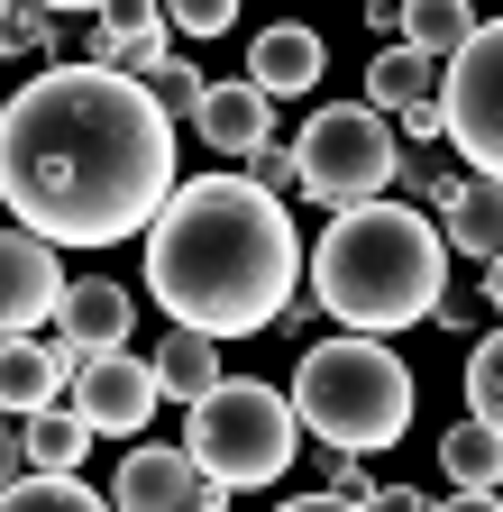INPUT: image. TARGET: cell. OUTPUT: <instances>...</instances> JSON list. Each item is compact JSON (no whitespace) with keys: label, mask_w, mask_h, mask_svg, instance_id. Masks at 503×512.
<instances>
[{"label":"cell","mask_w":503,"mask_h":512,"mask_svg":"<svg viewBox=\"0 0 503 512\" xmlns=\"http://www.w3.org/2000/svg\"><path fill=\"white\" fill-rule=\"evenodd\" d=\"M439 476H458V485H503V430L467 412L449 439H439Z\"/></svg>","instance_id":"21"},{"label":"cell","mask_w":503,"mask_h":512,"mask_svg":"<svg viewBox=\"0 0 503 512\" xmlns=\"http://www.w3.org/2000/svg\"><path fill=\"white\" fill-rule=\"evenodd\" d=\"M46 0H0V55H46Z\"/></svg>","instance_id":"25"},{"label":"cell","mask_w":503,"mask_h":512,"mask_svg":"<svg viewBox=\"0 0 503 512\" xmlns=\"http://www.w3.org/2000/svg\"><path fill=\"white\" fill-rule=\"evenodd\" d=\"M183 448H193L229 494H257V485L293 476L302 412H293V394H275V384H257V375H220V394H202L193 412H183Z\"/></svg>","instance_id":"5"},{"label":"cell","mask_w":503,"mask_h":512,"mask_svg":"<svg viewBox=\"0 0 503 512\" xmlns=\"http://www.w3.org/2000/svg\"><path fill=\"white\" fill-rule=\"evenodd\" d=\"M101 28H110V64H119V74H147L156 55H174V46H165V28H174L165 0H110Z\"/></svg>","instance_id":"17"},{"label":"cell","mask_w":503,"mask_h":512,"mask_svg":"<svg viewBox=\"0 0 503 512\" xmlns=\"http://www.w3.org/2000/svg\"><path fill=\"white\" fill-rule=\"evenodd\" d=\"M156 384H165V403H183V412H193L202 394H220V339L174 320V330L156 339Z\"/></svg>","instance_id":"16"},{"label":"cell","mask_w":503,"mask_h":512,"mask_svg":"<svg viewBox=\"0 0 503 512\" xmlns=\"http://www.w3.org/2000/svg\"><path fill=\"white\" fill-rule=\"evenodd\" d=\"M165 403V384H156V357H129V348H92L74 366V412L101 430V439H129L147 430V412Z\"/></svg>","instance_id":"9"},{"label":"cell","mask_w":503,"mask_h":512,"mask_svg":"<svg viewBox=\"0 0 503 512\" xmlns=\"http://www.w3.org/2000/svg\"><path fill=\"white\" fill-rule=\"evenodd\" d=\"M138 83H147V92H156V110H174V119H193V110L211 101V83H202V64H193V55H156Z\"/></svg>","instance_id":"23"},{"label":"cell","mask_w":503,"mask_h":512,"mask_svg":"<svg viewBox=\"0 0 503 512\" xmlns=\"http://www.w3.org/2000/svg\"><path fill=\"white\" fill-rule=\"evenodd\" d=\"M439 238H449V256H503V174H467V192L449 211H439Z\"/></svg>","instance_id":"15"},{"label":"cell","mask_w":503,"mask_h":512,"mask_svg":"<svg viewBox=\"0 0 503 512\" xmlns=\"http://www.w3.org/2000/svg\"><path fill=\"white\" fill-rule=\"evenodd\" d=\"M19 421H28V467H65V476L83 467V448L101 439L74 403H37V412H19Z\"/></svg>","instance_id":"19"},{"label":"cell","mask_w":503,"mask_h":512,"mask_svg":"<svg viewBox=\"0 0 503 512\" xmlns=\"http://www.w3.org/2000/svg\"><path fill=\"white\" fill-rule=\"evenodd\" d=\"M129 320H138V293L110 284V275H83L55 302V330H74L83 348H129Z\"/></svg>","instance_id":"13"},{"label":"cell","mask_w":503,"mask_h":512,"mask_svg":"<svg viewBox=\"0 0 503 512\" xmlns=\"http://www.w3.org/2000/svg\"><path fill=\"white\" fill-rule=\"evenodd\" d=\"M19 476H28V421L0 412V485H19Z\"/></svg>","instance_id":"30"},{"label":"cell","mask_w":503,"mask_h":512,"mask_svg":"<svg viewBox=\"0 0 503 512\" xmlns=\"http://www.w3.org/2000/svg\"><path fill=\"white\" fill-rule=\"evenodd\" d=\"M439 220L421 202H348L330 211L321 247H311V302H321L339 330H421L449 293V256H439Z\"/></svg>","instance_id":"3"},{"label":"cell","mask_w":503,"mask_h":512,"mask_svg":"<svg viewBox=\"0 0 503 512\" xmlns=\"http://www.w3.org/2000/svg\"><path fill=\"white\" fill-rule=\"evenodd\" d=\"M0 119H10V101H0Z\"/></svg>","instance_id":"34"},{"label":"cell","mask_w":503,"mask_h":512,"mask_svg":"<svg viewBox=\"0 0 503 512\" xmlns=\"http://www.w3.org/2000/svg\"><path fill=\"white\" fill-rule=\"evenodd\" d=\"M394 128H403V147H421V138H449V110H439V92H430V101L394 110Z\"/></svg>","instance_id":"29"},{"label":"cell","mask_w":503,"mask_h":512,"mask_svg":"<svg viewBox=\"0 0 503 512\" xmlns=\"http://www.w3.org/2000/svg\"><path fill=\"white\" fill-rule=\"evenodd\" d=\"M174 110L119 64H46L10 92L0 119V192L10 220H28L55 247H119L147 238V220L174 202Z\"/></svg>","instance_id":"1"},{"label":"cell","mask_w":503,"mask_h":512,"mask_svg":"<svg viewBox=\"0 0 503 512\" xmlns=\"http://www.w3.org/2000/svg\"><path fill=\"white\" fill-rule=\"evenodd\" d=\"M321 74H330V46H321V28H293V19H275V28H257V37H247V83H257V92L293 101V92H311Z\"/></svg>","instance_id":"11"},{"label":"cell","mask_w":503,"mask_h":512,"mask_svg":"<svg viewBox=\"0 0 503 512\" xmlns=\"http://www.w3.org/2000/svg\"><path fill=\"white\" fill-rule=\"evenodd\" d=\"M293 412L311 439L330 448H394L412 430V366L375 339V330H348V339H311L302 366H293Z\"/></svg>","instance_id":"4"},{"label":"cell","mask_w":503,"mask_h":512,"mask_svg":"<svg viewBox=\"0 0 503 512\" xmlns=\"http://www.w3.org/2000/svg\"><path fill=\"white\" fill-rule=\"evenodd\" d=\"M165 19H174V37H220V28H238V0H165Z\"/></svg>","instance_id":"27"},{"label":"cell","mask_w":503,"mask_h":512,"mask_svg":"<svg viewBox=\"0 0 503 512\" xmlns=\"http://www.w3.org/2000/svg\"><path fill=\"white\" fill-rule=\"evenodd\" d=\"M302 266H311V247L293 238L284 192H266L257 174L174 183V202L147 220V302L211 339L275 330Z\"/></svg>","instance_id":"2"},{"label":"cell","mask_w":503,"mask_h":512,"mask_svg":"<svg viewBox=\"0 0 503 512\" xmlns=\"http://www.w3.org/2000/svg\"><path fill=\"white\" fill-rule=\"evenodd\" d=\"M467 37H476V0H403V46L449 64Z\"/></svg>","instance_id":"20"},{"label":"cell","mask_w":503,"mask_h":512,"mask_svg":"<svg viewBox=\"0 0 503 512\" xmlns=\"http://www.w3.org/2000/svg\"><path fill=\"white\" fill-rule=\"evenodd\" d=\"M46 10H110V0H46Z\"/></svg>","instance_id":"32"},{"label":"cell","mask_w":503,"mask_h":512,"mask_svg":"<svg viewBox=\"0 0 503 512\" xmlns=\"http://www.w3.org/2000/svg\"><path fill=\"white\" fill-rule=\"evenodd\" d=\"M394 192H412V202L439 220V211H449L458 192H467V174H458L449 156H439V138H421V147H403V165H394Z\"/></svg>","instance_id":"22"},{"label":"cell","mask_w":503,"mask_h":512,"mask_svg":"<svg viewBox=\"0 0 503 512\" xmlns=\"http://www.w3.org/2000/svg\"><path fill=\"white\" fill-rule=\"evenodd\" d=\"M302 202L321 211H348V202H375V192H394V165H403V128L375 110V101H330L302 119Z\"/></svg>","instance_id":"6"},{"label":"cell","mask_w":503,"mask_h":512,"mask_svg":"<svg viewBox=\"0 0 503 512\" xmlns=\"http://www.w3.org/2000/svg\"><path fill=\"white\" fill-rule=\"evenodd\" d=\"M55 302H65V266H55V238H37L28 220L0 229V339L37 330V320H55Z\"/></svg>","instance_id":"10"},{"label":"cell","mask_w":503,"mask_h":512,"mask_svg":"<svg viewBox=\"0 0 503 512\" xmlns=\"http://www.w3.org/2000/svg\"><path fill=\"white\" fill-rule=\"evenodd\" d=\"M467 412L503 430V330H485L476 357H467Z\"/></svg>","instance_id":"24"},{"label":"cell","mask_w":503,"mask_h":512,"mask_svg":"<svg viewBox=\"0 0 503 512\" xmlns=\"http://www.w3.org/2000/svg\"><path fill=\"white\" fill-rule=\"evenodd\" d=\"M439 74H449V64H439V55H421V46H385V55H375L366 64V101L375 110H412V101H430L439 92Z\"/></svg>","instance_id":"18"},{"label":"cell","mask_w":503,"mask_h":512,"mask_svg":"<svg viewBox=\"0 0 503 512\" xmlns=\"http://www.w3.org/2000/svg\"><path fill=\"white\" fill-rule=\"evenodd\" d=\"M0 211H10V192H0Z\"/></svg>","instance_id":"33"},{"label":"cell","mask_w":503,"mask_h":512,"mask_svg":"<svg viewBox=\"0 0 503 512\" xmlns=\"http://www.w3.org/2000/svg\"><path fill=\"white\" fill-rule=\"evenodd\" d=\"M65 357H55V339H0V412H37V403H55L65 394Z\"/></svg>","instance_id":"14"},{"label":"cell","mask_w":503,"mask_h":512,"mask_svg":"<svg viewBox=\"0 0 503 512\" xmlns=\"http://www.w3.org/2000/svg\"><path fill=\"white\" fill-rule=\"evenodd\" d=\"M485 302L503 311V256H485Z\"/></svg>","instance_id":"31"},{"label":"cell","mask_w":503,"mask_h":512,"mask_svg":"<svg viewBox=\"0 0 503 512\" xmlns=\"http://www.w3.org/2000/svg\"><path fill=\"white\" fill-rule=\"evenodd\" d=\"M110 503L119 512H220L229 503V485L193 458V448H129L119 458V476H110Z\"/></svg>","instance_id":"8"},{"label":"cell","mask_w":503,"mask_h":512,"mask_svg":"<svg viewBox=\"0 0 503 512\" xmlns=\"http://www.w3.org/2000/svg\"><path fill=\"white\" fill-rule=\"evenodd\" d=\"M247 174H257L266 192H284V202H302V156H293V147H275V138H266L257 156H247Z\"/></svg>","instance_id":"28"},{"label":"cell","mask_w":503,"mask_h":512,"mask_svg":"<svg viewBox=\"0 0 503 512\" xmlns=\"http://www.w3.org/2000/svg\"><path fill=\"white\" fill-rule=\"evenodd\" d=\"M321 476H330V503H375V494H385L357 467V448H330V439H321Z\"/></svg>","instance_id":"26"},{"label":"cell","mask_w":503,"mask_h":512,"mask_svg":"<svg viewBox=\"0 0 503 512\" xmlns=\"http://www.w3.org/2000/svg\"><path fill=\"white\" fill-rule=\"evenodd\" d=\"M439 110H449V147L467 156V174H503V19H476V37L449 55Z\"/></svg>","instance_id":"7"},{"label":"cell","mask_w":503,"mask_h":512,"mask_svg":"<svg viewBox=\"0 0 503 512\" xmlns=\"http://www.w3.org/2000/svg\"><path fill=\"white\" fill-rule=\"evenodd\" d=\"M193 128L211 138L220 165H247V156L275 138V92H257V83H220V92L193 110Z\"/></svg>","instance_id":"12"}]
</instances>
